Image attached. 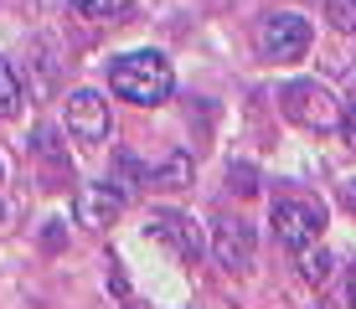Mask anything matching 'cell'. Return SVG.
Instances as JSON below:
<instances>
[{
	"label": "cell",
	"instance_id": "cell-15",
	"mask_svg": "<svg viewBox=\"0 0 356 309\" xmlns=\"http://www.w3.org/2000/svg\"><path fill=\"white\" fill-rule=\"evenodd\" d=\"M341 134H346V144H351V150H356V98H351V114H346V119H341Z\"/></svg>",
	"mask_w": 356,
	"mask_h": 309
},
{
	"label": "cell",
	"instance_id": "cell-9",
	"mask_svg": "<svg viewBox=\"0 0 356 309\" xmlns=\"http://www.w3.org/2000/svg\"><path fill=\"white\" fill-rule=\"evenodd\" d=\"M294 258H300V274L310 283H325L330 278V253H325V247H300Z\"/></svg>",
	"mask_w": 356,
	"mask_h": 309
},
{
	"label": "cell",
	"instance_id": "cell-5",
	"mask_svg": "<svg viewBox=\"0 0 356 309\" xmlns=\"http://www.w3.org/2000/svg\"><path fill=\"white\" fill-rule=\"evenodd\" d=\"M305 47H310V21H305V16H289V10L264 16V26H259V52H264L268 62H300Z\"/></svg>",
	"mask_w": 356,
	"mask_h": 309
},
{
	"label": "cell",
	"instance_id": "cell-8",
	"mask_svg": "<svg viewBox=\"0 0 356 309\" xmlns=\"http://www.w3.org/2000/svg\"><path fill=\"white\" fill-rule=\"evenodd\" d=\"M72 212H78L83 227L104 232V227H114V222H119V212H124V196H119L108 181H88V185H78V196H72Z\"/></svg>",
	"mask_w": 356,
	"mask_h": 309
},
{
	"label": "cell",
	"instance_id": "cell-12",
	"mask_svg": "<svg viewBox=\"0 0 356 309\" xmlns=\"http://www.w3.org/2000/svg\"><path fill=\"white\" fill-rule=\"evenodd\" d=\"M150 176L161 181V185H191V160L186 155H170L161 170H150Z\"/></svg>",
	"mask_w": 356,
	"mask_h": 309
},
{
	"label": "cell",
	"instance_id": "cell-14",
	"mask_svg": "<svg viewBox=\"0 0 356 309\" xmlns=\"http://www.w3.org/2000/svg\"><path fill=\"white\" fill-rule=\"evenodd\" d=\"M232 181H238V191H243V196H253V191H259V176H253L248 165H238V170H232Z\"/></svg>",
	"mask_w": 356,
	"mask_h": 309
},
{
	"label": "cell",
	"instance_id": "cell-3",
	"mask_svg": "<svg viewBox=\"0 0 356 309\" xmlns=\"http://www.w3.org/2000/svg\"><path fill=\"white\" fill-rule=\"evenodd\" d=\"M274 232L279 242L289 247V253H300V247H315L325 232V206L321 201H305V196H289V201L274 206Z\"/></svg>",
	"mask_w": 356,
	"mask_h": 309
},
{
	"label": "cell",
	"instance_id": "cell-11",
	"mask_svg": "<svg viewBox=\"0 0 356 309\" xmlns=\"http://www.w3.org/2000/svg\"><path fill=\"white\" fill-rule=\"evenodd\" d=\"M78 6V16H88V21H119L129 10V0H72Z\"/></svg>",
	"mask_w": 356,
	"mask_h": 309
},
{
	"label": "cell",
	"instance_id": "cell-2",
	"mask_svg": "<svg viewBox=\"0 0 356 309\" xmlns=\"http://www.w3.org/2000/svg\"><path fill=\"white\" fill-rule=\"evenodd\" d=\"M284 114L300 124V129H336L341 124V108H336V98H330L325 83H310V78H300V83H289L284 88Z\"/></svg>",
	"mask_w": 356,
	"mask_h": 309
},
{
	"label": "cell",
	"instance_id": "cell-6",
	"mask_svg": "<svg viewBox=\"0 0 356 309\" xmlns=\"http://www.w3.org/2000/svg\"><path fill=\"white\" fill-rule=\"evenodd\" d=\"M253 227L248 222H238V217H217L212 222V258H217V268H227V274H248L253 268Z\"/></svg>",
	"mask_w": 356,
	"mask_h": 309
},
{
	"label": "cell",
	"instance_id": "cell-7",
	"mask_svg": "<svg viewBox=\"0 0 356 309\" xmlns=\"http://www.w3.org/2000/svg\"><path fill=\"white\" fill-rule=\"evenodd\" d=\"M145 232H150L155 242H165L170 253L181 258V263H196V253H202V237H196L191 217H181V212H165V206H155V212L145 217Z\"/></svg>",
	"mask_w": 356,
	"mask_h": 309
},
{
	"label": "cell",
	"instance_id": "cell-17",
	"mask_svg": "<svg viewBox=\"0 0 356 309\" xmlns=\"http://www.w3.org/2000/svg\"><path fill=\"white\" fill-rule=\"evenodd\" d=\"M346 206H351V212H356V181L346 185Z\"/></svg>",
	"mask_w": 356,
	"mask_h": 309
},
{
	"label": "cell",
	"instance_id": "cell-16",
	"mask_svg": "<svg viewBox=\"0 0 356 309\" xmlns=\"http://www.w3.org/2000/svg\"><path fill=\"white\" fill-rule=\"evenodd\" d=\"M341 309H356V268L346 274V294H341Z\"/></svg>",
	"mask_w": 356,
	"mask_h": 309
},
{
	"label": "cell",
	"instance_id": "cell-1",
	"mask_svg": "<svg viewBox=\"0 0 356 309\" xmlns=\"http://www.w3.org/2000/svg\"><path fill=\"white\" fill-rule=\"evenodd\" d=\"M108 88L119 98H129V103H165L170 88H176V72H170V62L161 52H129L119 57L114 67H108Z\"/></svg>",
	"mask_w": 356,
	"mask_h": 309
},
{
	"label": "cell",
	"instance_id": "cell-4",
	"mask_svg": "<svg viewBox=\"0 0 356 309\" xmlns=\"http://www.w3.org/2000/svg\"><path fill=\"white\" fill-rule=\"evenodd\" d=\"M63 119H67V134H72L78 144H108V134H114V114H108V103H104L93 88L67 93Z\"/></svg>",
	"mask_w": 356,
	"mask_h": 309
},
{
	"label": "cell",
	"instance_id": "cell-13",
	"mask_svg": "<svg viewBox=\"0 0 356 309\" xmlns=\"http://www.w3.org/2000/svg\"><path fill=\"white\" fill-rule=\"evenodd\" d=\"M325 21L336 31H356V0H325Z\"/></svg>",
	"mask_w": 356,
	"mask_h": 309
},
{
	"label": "cell",
	"instance_id": "cell-10",
	"mask_svg": "<svg viewBox=\"0 0 356 309\" xmlns=\"http://www.w3.org/2000/svg\"><path fill=\"white\" fill-rule=\"evenodd\" d=\"M21 114V83L10 72V62H0V119H16Z\"/></svg>",
	"mask_w": 356,
	"mask_h": 309
}]
</instances>
